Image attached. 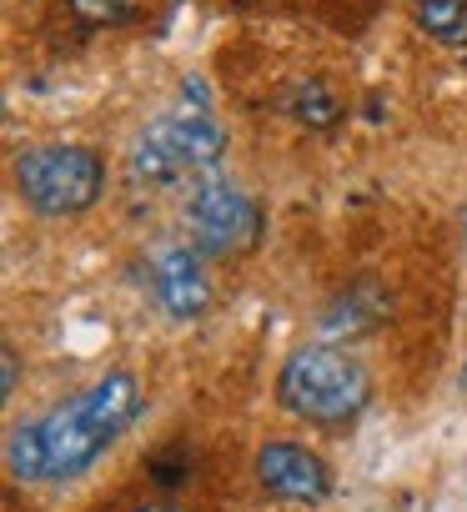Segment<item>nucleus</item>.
<instances>
[{
  "label": "nucleus",
  "instance_id": "f257e3e1",
  "mask_svg": "<svg viewBox=\"0 0 467 512\" xmlns=\"http://www.w3.org/2000/svg\"><path fill=\"white\" fill-rule=\"evenodd\" d=\"M141 412V382L126 367L101 372L51 412L16 422L6 437V472L16 482H76L91 472Z\"/></svg>",
  "mask_w": 467,
  "mask_h": 512
},
{
  "label": "nucleus",
  "instance_id": "f03ea898",
  "mask_svg": "<svg viewBox=\"0 0 467 512\" xmlns=\"http://www.w3.org/2000/svg\"><path fill=\"white\" fill-rule=\"evenodd\" d=\"M221 156H226V131L211 116L206 81L191 76L181 81L176 101L131 136L126 171L136 186H186L191 191L216 176Z\"/></svg>",
  "mask_w": 467,
  "mask_h": 512
},
{
  "label": "nucleus",
  "instance_id": "7ed1b4c3",
  "mask_svg": "<svg viewBox=\"0 0 467 512\" xmlns=\"http://www.w3.org/2000/svg\"><path fill=\"white\" fill-rule=\"evenodd\" d=\"M277 402L312 427H342L372 402V377L347 347L307 342L277 367Z\"/></svg>",
  "mask_w": 467,
  "mask_h": 512
},
{
  "label": "nucleus",
  "instance_id": "20e7f679",
  "mask_svg": "<svg viewBox=\"0 0 467 512\" xmlns=\"http://www.w3.org/2000/svg\"><path fill=\"white\" fill-rule=\"evenodd\" d=\"M16 191L36 216H81L106 191V161L76 141L31 146L16 156Z\"/></svg>",
  "mask_w": 467,
  "mask_h": 512
},
{
  "label": "nucleus",
  "instance_id": "39448f33",
  "mask_svg": "<svg viewBox=\"0 0 467 512\" xmlns=\"http://www.w3.org/2000/svg\"><path fill=\"white\" fill-rule=\"evenodd\" d=\"M181 221H186V241L201 256H247L262 241V206L226 176L191 186L181 201Z\"/></svg>",
  "mask_w": 467,
  "mask_h": 512
},
{
  "label": "nucleus",
  "instance_id": "423d86ee",
  "mask_svg": "<svg viewBox=\"0 0 467 512\" xmlns=\"http://www.w3.org/2000/svg\"><path fill=\"white\" fill-rule=\"evenodd\" d=\"M257 482L277 502H297V507H317L332 497V467L312 447L287 442V437L257 447Z\"/></svg>",
  "mask_w": 467,
  "mask_h": 512
},
{
  "label": "nucleus",
  "instance_id": "0eeeda50",
  "mask_svg": "<svg viewBox=\"0 0 467 512\" xmlns=\"http://www.w3.org/2000/svg\"><path fill=\"white\" fill-rule=\"evenodd\" d=\"M151 292L156 302L171 312V317H201L206 302H211V282H206V262H201V251L186 241H161L151 251Z\"/></svg>",
  "mask_w": 467,
  "mask_h": 512
},
{
  "label": "nucleus",
  "instance_id": "6e6552de",
  "mask_svg": "<svg viewBox=\"0 0 467 512\" xmlns=\"http://www.w3.org/2000/svg\"><path fill=\"white\" fill-rule=\"evenodd\" d=\"M407 6L427 41L447 51H467V0H407Z\"/></svg>",
  "mask_w": 467,
  "mask_h": 512
},
{
  "label": "nucleus",
  "instance_id": "1a4fd4ad",
  "mask_svg": "<svg viewBox=\"0 0 467 512\" xmlns=\"http://www.w3.org/2000/svg\"><path fill=\"white\" fill-rule=\"evenodd\" d=\"M282 111H287L297 126H312V131H327V126H337V116H342L337 96H332L322 81H292V86L282 91Z\"/></svg>",
  "mask_w": 467,
  "mask_h": 512
},
{
  "label": "nucleus",
  "instance_id": "9d476101",
  "mask_svg": "<svg viewBox=\"0 0 467 512\" xmlns=\"http://www.w3.org/2000/svg\"><path fill=\"white\" fill-rule=\"evenodd\" d=\"M131 6H136V0H76V11L86 16V21H126L131 16Z\"/></svg>",
  "mask_w": 467,
  "mask_h": 512
},
{
  "label": "nucleus",
  "instance_id": "9b49d317",
  "mask_svg": "<svg viewBox=\"0 0 467 512\" xmlns=\"http://www.w3.org/2000/svg\"><path fill=\"white\" fill-rule=\"evenodd\" d=\"M16 377H21V357H16V347H6V397L16 392Z\"/></svg>",
  "mask_w": 467,
  "mask_h": 512
},
{
  "label": "nucleus",
  "instance_id": "f8f14e48",
  "mask_svg": "<svg viewBox=\"0 0 467 512\" xmlns=\"http://www.w3.org/2000/svg\"><path fill=\"white\" fill-rule=\"evenodd\" d=\"M141 512H176V507H141Z\"/></svg>",
  "mask_w": 467,
  "mask_h": 512
},
{
  "label": "nucleus",
  "instance_id": "ddd939ff",
  "mask_svg": "<svg viewBox=\"0 0 467 512\" xmlns=\"http://www.w3.org/2000/svg\"><path fill=\"white\" fill-rule=\"evenodd\" d=\"M462 392H467V367H462Z\"/></svg>",
  "mask_w": 467,
  "mask_h": 512
}]
</instances>
